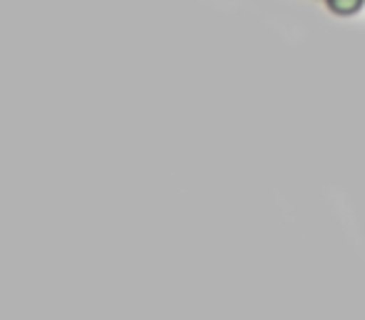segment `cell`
Returning a JSON list of instances; mask_svg holds the SVG:
<instances>
[{"instance_id": "6da1fadb", "label": "cell", "mask_w": 365, "mask_h": 320, "mask_svg": "<svg viewBox=\"0 0 365 320\" xmlns=\"http://www.w3.org/2000/svg\"><path fill=\"white\" fill-rule=\"evenodd\" d=\"M328 8L338 16H353L358 8H363V0H328Z\"/></svg>"}]
</instances>
